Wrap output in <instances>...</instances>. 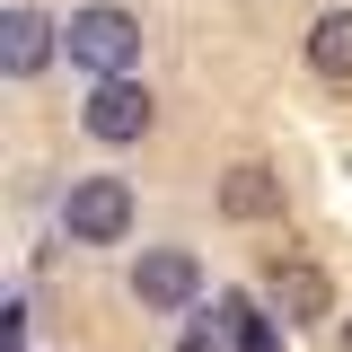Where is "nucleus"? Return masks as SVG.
I'll return each instance as SVG.
<instances>
[{
    "mask_svg": "<svg viewBox=\"0 0 352 352\" xmlns=\"http://www.w3.org/2000/svg\"><path fill=\"white\" fill-rule=\"evenodd\" d=\"M62 53L97 71V80H124V62L141 53V18L115 9V0H97V9H71V27H62Z\"/></svg>",
    "mask_w": 352,
    "mask_h": 352,
    "instance_id": "1",
    "label": "nucleus"
},
{
    "mask_svg": "<svg viewBox=\"0 0 352 352\" xmlns=\"http://www.w3.org/2000/svg\"><path fill=\"white\" fill-rule=\"evenodd\" d=\"M62 229H71V247H115L132 229V185L124 176H80L62 194Z\"/></svg>",
    "mask_w": 352,
    "mask_h": 352,
    "instance_id": "2",
    "label": "nucleus"
},
{
    "mask_svg": "<svg viewBox=\"0 0 352 352\" xmlns=\"http://www.w3.org/2000/svg\"><path fill=\"white\" fill-rule=\"evenodd\" d=\"M80 124H88V141L124 150V141H141V132L159 124V97H150L141 80H97V97L80 106Z\"/></svg>",
    "mask_w": 352,
    "mask_h": 352,
    "instance_id": "3",
    "label": "nucleus"
},
{
    "mask_svg": "<svg viewBox=\"0 0 352 352\" xmlns=\"http://www.w3.org/2000/svg\"><path fill=\"white\" fill-rule=\"evenodd\" d=\"M203 291V264L185 256V247H150V256L132 264V300L141 308H185Z\"/></svg>",
    "mask_w": 352,
    "mask_h": 352,
    "instance_id": "4",
    "label": "nucleus"
},
{
    "mask_svg": "<svg viewBox=\"0 0 352 352\" xmlns=\"http://www.w3.org/2000/svg\"><path fill=\"white\" fill-rule=\"evenodd\" d=\"M53 18H44V9H0V71H9V80H36L44 62H53Z\"/></svg>",
    "mask_w": 352,
    "mask_h": 352,
    "instance_id": "5",
    "label": "nucleus"
},
{
    "mask_svg": "<svg viewBox=\"0 0 352 352\" xmlns=\"http://www.w3.org/2000/svg\"><path fill=\"white\" fill-rule=\"evenodd\" d=\"M264 291H273V308H282L291 326H308V317H326V308H335L326 273H317V264H300V256H282V264H273V273H264Z\"/></svg>",
    "mask_w": 352,
    "mask_h": 352,
    "instance_id": "6",
    "label": "nucleus"
},
{
    "mask_svg": "<svg viewBox=\"0 0 352 352\" xmlns=\"http://www.w3.org/2000/svg\"><path fill=\"white\" fill-rule=\"evenodd\" d=\"M220 212H229V220H273V212H282V176L256 168V159L229 168V176H220Z\"/></svg>",
    "mask_w": 352,
    "mask_h": 352,
    "instance_id": "7",
    "label": "nucleus"
},
{
    "mask_svg": "<svg viewBox=\"0 0 352 352\" xmlns=\"http://www.w3.org/2000/svg\"><path fill=\"white\" fill-rule=\"evenodd\" d=\"M212 326L229 335V352H282V317H264V308H256V300H238V291L212 308Z\"/></svg>",
    "mask_w": 352,
    "mask_h": 352,
    "instance_id": "8",
    "label": "nucleus"
},
{
    "mask_svg": "<svg viewBox=\"0 0 352 352\" xmlns=\"http://www.w3.org/2000/svg\"><path fill=\"white\" fill-rule=\"evenodd\" d=\"M308 71L317 80H352V9H326L308 27Z\"/></svg>",
    "mask_w": 352,
    "mask_h": 352,
    "instance_id": "9",
    "label": "nucleus"
},
{
    "mask_svg": "<svg viewBox=\"0 0 352 352\" xmlns=\"http://www.w3.org/2000/svg\"><path fill=\"white\" fill-rule=\"evenodd\" d=\"M0 352H27V300H0Z\"/></svg>",
    "mask_w": 352,
    "mask_h": 352,
    "instance_id": "10",
    "label": "nucleus"
},
{
    "mask_svg": "<svg viewBox=\"0 0 352 352\" xmlns=\"http://www.w3.org/2000/svg\"><path fill=\"white\" fill-rule=\"evenodd\" d=\"M344 352H352V317H344Z\"/></svg>",
    "mask_w": 352,
    "mask_h": 352,
    "instance_id": "11",
    "label": "nucleus"
}]
</instances>
